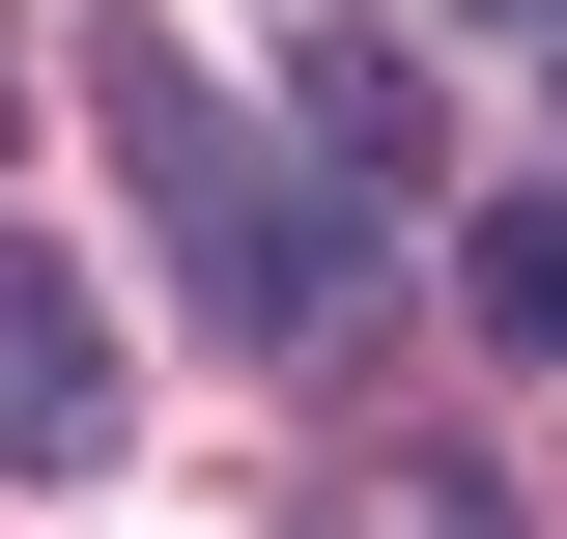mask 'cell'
I'll return each mask as SVG.
<instances>
[{
	"label": "cell",
	"mask_w": 567,
	"mask_h": 539,
	"mask_svg": "<svg viewBox=\"0 0 567 539\" xmlns=\"http://www.w3.org/2000/svg\"><path fill=\"white\" fill-rule=\"evenodd\" d=\"M171 171H199V142H171ZM199 256H227L256 340H341L369 313V200H227V171H199Z\"/></svg>",
	"instance_id": "6da1fadb"
},
{
	"label": "cell",
	"mask_w": 567,
	"mask_h": 539,
	"mask_svg": "<svg viewBox=\"0 0 567 539\" xmlns=\"http://www.w3.org/2000/svg\"><path fill=\"white\" fill-rule=\"evenodd\" d=\"M341 539H483V511H454V482H369V511H341Z\"/></svg>",
	"instance_id": "277c9868"
},
{
	"label": "cell",
	"mask_w": 567,
	"mask_h": 539,
	"mask_svg": "<svg viewBox=\"0 0 567 539\" xmlns=\"http://www.w3.org/2000/svg\"><path fill=\"white\" fill-rule=\"evenodd\" d=\"M454 313H483L511 369H567V200H483V256H454Z\"/></svg>",
	"instance_id": "3957f363"
},
{
	"label": "cell",
	"mask_w": 567,
	"mask_h": 539,
	"mask_svg": "<svg viewBox=\"0 0 567 539\" xmlns=\"http://www.w3.org/2000/svg\"><path fill=\"white\" fill-rule=\"evenodd\" d=\"M511 29H567V0H511Z\"/></svg>",
	"instance_id": "5b68a950"
},
{
	"label": "cell",
	"mask_w": 567,
	"mask_h": 539,
	"mask_svg": "<svg viewBox=\"0 0 567 539\" xmlns=\"http://www.w3.org/2000/svg\"><path fill=\"white\" fill-rule=\"evenodd\" d=\"M0 142H29V85H0Z\"/></svg>",
	"instance_id": "8992f818"
},
{
	"label": "cell",
	"mask_w": 567,
	"mask_h": 539,
	"mask_svg": "<svg viewBox=\"0 0 567 539\" xmlns=\"http://www.w3.org/2000/svg\"><path fill=\"white\" fill-rule=\"evenodd\" d=\"M85 426H114V313H85L58 256H0V482H29V455H85Z\"/></svg>",
	"instance_id": "7a4b0ae2"
}]
</instances>
